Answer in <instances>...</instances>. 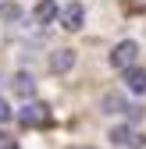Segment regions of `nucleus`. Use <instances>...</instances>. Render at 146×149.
Masks as SVG:
<instances>
[{
	"label": "nucleus",
	"instance_id": "obj_1",
	"mask_svg": "<svg viewBox=\"0 0 146 149\" xmlns=\"http://www.w3.org/2000/svg\"><path fill=\"white\" fill-rule=\"evenodd\" d=\"M18 121L25 128H39V124H50V107L46 103H25L18 110Z\"/></svg>",
	"mask_w": 146,
	"mask_h": 149
},
{
	"label": "nucleus",
	"instance_id": "obj_2",
	"mask_svg": "<svg viewBox=\"0 0 146 149\" xmlns=\"http://www.w3.org/2000/svg\"><path fill=\"white\" fill-rule=\"evenodd\" d=\"M135 57H139V43L125 39V43H118V46H114V53H111V64H114V68H121V71H128V68L135 64Z\"/></svg>",
	"mask_w": 146,
	"mask_h": 149
},
{
	"label": "nucleus",
	"instance_id": "obj_3",
	"mask_svg": "<svg viewBox=\"0 0 146 149\" xmlns=\"http://www.w3.org/2000/svg\"><path fill=\"white\" fill-rule=\"evenodd\" d=\"M111 142H114V146H132V149L146 146V139L135 132V128H114V132H111Z\"/></svg>",
	"mask_w": 146,
	"mask_h": 149
},
{
	"label": "nucleus",
	"instance_id": "obj_4",
	"mask_svg": "<svg viewBox=\"0 0 146 149\" xmlns=\"http://www.w3.org/2000/svg\"><path fill=\"white\" fill-rule=\"evenodd\" d=\"M82 18H86L82 4H68V7H64V14H61V25H64L68 32H75V29H82Z\"/></svg>",
	"mask_w": 146,
	"mask_h": 149
},
{
	"label": "nucleus",
	"instance_id": "obj_5",
	"mask_svg": "<svg viewBox=\"0 0 146 149\" xmlns=\"http://www.w3.org/2000/svg\"><path fill=\"white\" fill-rule=\"evenodd\" d=\"M103 110H107V114H132V117H139V110L128 107L121 96H103Z\"/></svg>",
	"mask_w": 146,
	"mask_h": 149
},
{
	"label": "nucleus",
	"instance_id": "obj_6",
	"mask_svg": "<svg viewBox=\"0 0 146 149\" xmlns=\"http://www.w3.org/2000/svg\"><path fill=\"white\" fill-rule=\"evenodd\" d=\"M125 85H128L132 92H146V71L142 68H128L125 71Z\"/></svg>",
	"mask_w": 146,
	"mask_h": 149
},
{
	"label": "nucleus",
	"instance_id": "obj_7",
	"mask_svg": "<svg viewBox=\"0 0 146 149\" xmlns=\"http://www.w3.org/2000/svg\"><path fill=\"white\" fill-rule=\"evenodd\" d=\"M53 18H57V4H53V0H43V4L36 7V22H39V25H50Z\"/></svg>",
	"mask_w": 146,
	"mask_h": 149
},
{
	"label": "nucleus",
	"instance_id": "obj_8",
	"mask_svg": "<svg viewBox=\"0 0 146 149\" xmlns=\"http://www.w3.org/2000/svg\"><path fill=\"white\" fill-rule=\"evenodd\" d=\"M71 64H75V53H71V50H57V53L50 57V68H53V71H68Z\"/></svg>",
	"mask_w": 146,
	"mask_h": 149
},
{
	"label": "nucleus",
	"instance_id": "obj_9",
	"mask_svg": "<svg viewBox=\"0 0 146 149\" xmlns=\"http://www.w3.org/2000/svg\"><path fill=\"white\" fill-rule=\"evenodd\" d=\"M14 92H18V96H32V92H36V82H32V74H14Z\"/></svg>",
	"mask_w": 146,
	"mask_h": 149
},
{
	"label": "nucleus",
	"instance_id": "obj_10",
	"mask_svg": "<svg viewBox=\"0 0 146 149\" xmlns=\"http://www.w3.org/2000/svg\"><path fill=\"white\" fill-rule=\"evenodd\" d=\"M18 14H22L18 4H0V18H7V22H11V18H18Z\"/></svg>",
	"mask_w": 146,
	"mask_h": 149
},
{
	"label": "nucleus",
	"instance_id": "obj_11",
	"mask_svg": "<svg viewBox=\"0 0 146 149\" xmlns=\"http://www.w3.org/2000/svg\"><path fill=\"white\" fill-rule=\"evenodd\" d=\"M4 121H11V107H7L4 100H0V124H4Z\"/></svg>",
	"mask_w": 146,
	"mask_h": 149
}]
</instances>
